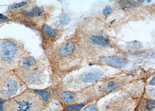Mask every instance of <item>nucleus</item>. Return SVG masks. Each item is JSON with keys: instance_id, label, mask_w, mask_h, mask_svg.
<instances>
[{"instance_id": "11", "label": "nucleus", "mask_w": 155, "mask_h": 111, "mask_svg": "<svg viewBox=\"0 0 155 111\" xmlns=\"http://www.w3.org/2000/svg\"><path fill=\"white\" fill-rule=\"evenodd\" d=\"M144 1H121L119 4L121 6L126 8L138 7L143 5Z\"/></svg>"}, {"instance_id": "9", "label": "nucleus", "mask_w": 155, "mask_h": 111, "mask_svg": "<svg viewBox=\"0 0 155 111\" xmlns=\"http://www.w3.org/2000/svg\"><path fill=\"white\" fill-rule=\"evenodd\" d=\"M75 48L74 43L70 41L62 46L58 50V53L61 57H66L70 56L73 53Z\"/></svg>"}, {"instance_id": "15", "label": "nucleus", "mask_w": 155, "mask_h": 111, "mask_svg": "<svg viewBox=\"0 0 155 111\" xmlns=\"http://www.w3.org/2000/svg\"><path fill=\"white\" fill-rule=\"evenodd\" d=\"M43 9L38 7H35L33 8L29 12H26V14L29 16H38L43 12Z\"/></svg>"}, {"instance_id": "23", "label": "nucleus", "mask_w": 155, "mask_h": 111, "mask_svg": "<svg viewBox=\"0 0 155 111\" xmlns=\"http://www.w3.org/2000/svg\"><path fill=\"white\" fill-rule=\"evenodd\" d=\"M149 84L151 85H155V77H153L152 80L149 82Z\"/></svg>"}, {"instance_id": "21", "label": "nucleus", "mask_w": 155, "mask_h": 111, "mask_svg": "<svg viewBox=\"0 0 155 111\" xmlns=\"http://www.w3.org/2000/svg\"><path fill=\"white\" fill-rule=\"evenodd\" d=\"M27 3L26 2H23L21 3H19L18 4H15L11 5L10 7L12 9H15V8H19L21 7L27 5Z\"/></svg>"}, {"instance_id": "19", "label": "nucleus", "mask_w": 155, "mask_h": 111, "mask_svg": "<svg viewBox=\"0 0 155 111\" xmlns=\"http://www.w3.org/2000/svg\"><path fill=\"white\" fill-rule=\"evenodd\" d=\"M84 111H99V109L95 105H90L84 109Z\"/></svg>"}, {"instance_id": "4", "label": "nucleus", "mask_w": 155, "mask_h": 111, "mask_svg": "<svg viewBox=\"0 0 155 111\" xmlns=\"http://www.w3.org/2000/svg\"><path fill=\"white\" fill-rule=\"evenodd\" d=\"M27 87L14 71L0 69V99H12L24 92Z\"/></svg>"}, {"instance_id": "1", "label": "nucleus", "mask_w": 155, "mask_h": 111, "mask_svg": "<svg viewBox=\"0 0 155 111\" xmlns=\"http://www.w3.org/2000/svg\"><path fill=\"white\" fill-rule=\"evenodd\" d=\"M49 70L47 61L29 55L22 60L14 72L28 87L36 88L47 83Z\"/></svg>"}, {"instance_id": "14", "label": "nucleus", "mask_w": 155, "mask_h": 111, "mask_svg": "<svg viewBox=\"0 0 155 111\" xmlns=\"http://www.w3.org/2000/svg\"><path fill=\"white\" fill-rule=\"evenodd\" d=\"M85 106L84 103H79L68 105L66 107V110L68 111H76L80 110Z\"/></svg>"}, {"instance_id": "7", "label": "nucleus", "mask_w": 155, "mask_h": 111, "mask_svg": "<svg viewBox=\"0 0 155 111\" xmlns=\"http://www.w3.org/2000/svg\"><path fill=\"white\" fill-rule=\"evenodd\" d=\"M103 73L98 69H92L85 72L81 75L80 78L85 82L92 83L99 80Z\"/></svg>"}, {"instance_id": "13", "label": "nucleus", "mask_w": 155, "mask_h": 111, "mask_svg": "<svg viewBox=\"0 0 155 111\" xmlns=\"http://www.w3.org/2000/svg\"><path fill=\"white\" fill-rule=\"evenodd\" d=\"M42 29L44 32L48 34V36H49L52 37V38H55L56 37L57 34L56 30L50 27L48 25L45 24L43 25Z\"/></svg>"}, {"instance_id": "22", "label": "nucleus", "mask_w": 155, "mask_h": 111, "mask_svg": "<svg viewBox=\"0 0 155 111\" xmlns=\"http://www.w3.org/2000/svg\"><path fill=\"white\" fill-rule=\"evenodd\" d=\"M0 19H2V20H6L8 19V18L5 16V15L0 14Z\"/></svg>"}, {"instance_id": "3", "label": "nucleus", "mask_w": 155, "mask_h": 111, "mask_svg": "<svg viewBox=\"0 0 155 111\" xmlns=\"http://www.w3.org/2000/svg\"><path fill=\"white\" fill-rule=\"evenodd\" d=\"M43 106V100L38 94L28 92L7 101L3 111H41Z\"/></svg>"}, {"instance_id": "18", "label": "nucleus", "mask_w": 155, "mask_h": 111, "mask_svg": "<svg viewBox=\"0 0 155 111\" xmlns=\"http://www.w3.org/2000/svg\"><path fill=\"white\" fill-rule=\"evenodd\" d=\"M70 19L66 14L63 15L61 19V23L62 25H66L70 21Z\"/></svg>"}, {"instance_id": "17", "label": "nucleus", "mask_w": 155, "mask_h": 111, "mask_svg": "<svg viewBox=\"0 0 155 111\" xmlns=\"http://www.w3.org/2000/svg\"><path fill=\"white\" fill-rule=\"evenodd\" d=\"M155 107V102L154 101H149L146 104V109L147 111H150L154 109Z\"/></svg>"}, {"instance_id": "16", "label": "nucleus", "mask_w": 155, "mask_h": 111, "mask_svg": "<svg viewBox=\"0 0 155 111\" xmlns=\"http://www.w3.org/2000/svg\"><path fill=\"white\" fill-rule=\"evenodd\" d=\"M34 91L41 97L43 100L46 101L48 99L49 96V93L48 92L40 90H35Z\"/></svg>"}, {"instance_id": "10", "label": "nucleus", "mask_w": 155, "mask_h": 111, "mask_svg": "<svg viewBox=\"0 0 155 111\" xmlns=\"http://www.w3.org/2000/svg\"><path fill=\"white\" fill-rule=\"evenodd\" d=\"M91 39L94 43L102 46H107L110 44V41L108 39L101 36H92L91 37Z\"/></svg>"}, {"instance_id": "12", "label": "nucleus", "mask_w": 155, "mask_h": 111, "mask_svg": "<svg viewBox=\"0 0 155 111\" xmlns=\"http://www.w3.org/2000/svg\"><path fill=\"white\" fill-rule=\"evenodd\" d=\"M118 83L114 81H110L107 83L104 89L105 94H108L115 91L119 87Z\"/></svg>"}, {"instance_id": "8", "label": "nucleus", "mask_w": 155, "mask_h": 111, "mask_svg": "<svg viewBox=\"0 0 155 111\" xmlns=\"http://www.w3.org/2000/svg\"><path fill=\"white\" fill-rule=\"evenodd\" d=\"M59 99L64 103L69 105H72L77 102L78 99V95L74 92L66 91L60 94Z\"/></svg>"}, {"instance_id": "6", "label": "nucleus", "mask_w": 155, "mask_h": 111, "mask_svg": "<svg viewBox=\"0 0 155 111\" xmlns=\"http://www.w3.org/2000/svg\"><path fill=\"white\" fill-rule=\"evenodd\" d=\"M105 62L109 66L117 68H125L129 64V61L127 58L120 56L107 57L105 59Z\"/></svg>"}, {"instance_id": "25", "label": "nucleus", "mask_w": 155, "mask_h": 111, "mask_svg": "<svg viewBox=\"0 0 155 111\" xmlns=\"http://www.w3.org/2000/svg\"><path fill=\"white\" fill-rule=\"evenodd\" d=\"M152 1H147V2H151Z\"/></svg>"}, {"instance_id": "20", "label": "nucleus", "mask_w": 155, "mask_h": 111, "mask_svg": "<svg viewBox=\"0 0 155 111\" xmlns=\"http://www.w3.org/2000/svg\"><path fill=\"white\" fill-rule=\"evenodd\" d=\"M113 12V9L110 5H106L103 11V13L105 15H109Z\"/></svg>"}, {"instance_id": "2", "label": "nucleus", "mask_w": 155, "mask_h": 111, "mask_svg": "<svg viewBox=\"0 0 155 111\" xmlns=\"http://www.w3.org/2000/svg\"><path fill=\"white\" fill-rule=\"evenodd\" d=\"M28 54L20 41L9 39L2 40L0 42V68L15 70Z\"/></svg>"}, {"instance_id": "24", "label": "nucleus", "mask_w": 155, "mask_h": 111, "mask_svg": "<svg viewBox=\"0 0 155 111\" xmlns=\"http://www.w3.org/2000/svg\"><path fill=\"white\" fill-rule=\"evenodd\" d=\"M3 105L2 102H0V111H3Z\"/></svg>"}, {"instance_id": "5", "label": "nucleus", "mask_w": 155, "mask_h": 111, "mask_svg": "<svg viewBox=\"0 0 155 111\" xmlns=\"http://www.w3.org/2000/svg\"><path fill=\"white\" fill-rule=\"evenodd\" d=\"M135 102L128 97L114 98L104 105L103 111H133Z\"/></svg>"}]
</instances>
